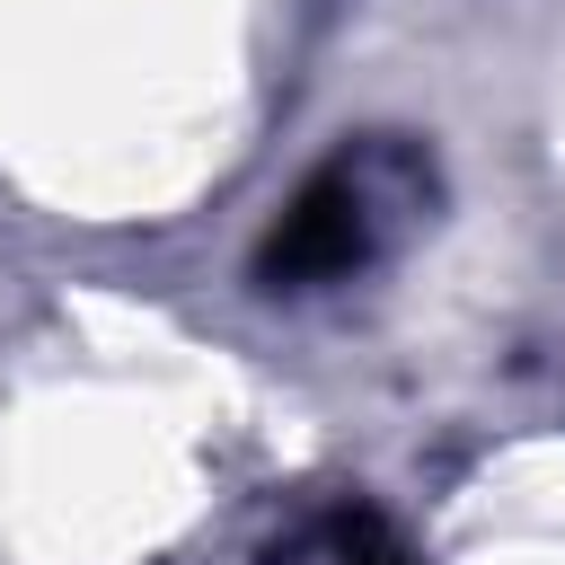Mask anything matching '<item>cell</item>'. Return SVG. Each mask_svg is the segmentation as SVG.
I'll use <instances>...</instances> for the list:
<instances>
[{
	"label": "cell",
	"instance_id": "6da1fadb",
	"mask_svg": "<svg viewBox=\"0 0 565 565\" xmlns=\"http://www.w3.org/2000/svg\"><path fill=\"white\" fill-rule=\"evenodd\" d=\"M441 203L433 150H415L406 132H362L335 159L309 168V185L282 203V221L256 247V282L265 291H335L371 265H388Z\"/></svg>",
	"mask_w": 565,
	"mask_h": 565
},
{
	"label": "cell",
	"instance_id": "7a4b0ae2",
	"mask_svg": "<svg viewBox=\"0 0 565 565\" xmlns=\"http://www.w3.org/2000/svg\"><path fill=\"white\" fill-rule=\"evenodd\" d=\"M230 565H406V556H397V539L371 512H300L265 547H247Z\"/></svg>",
	"mask_w": 565,
	"mask_h": 565
}]
</instances>
